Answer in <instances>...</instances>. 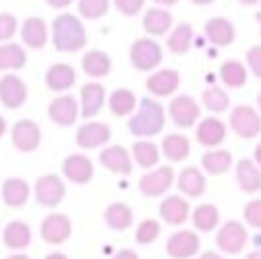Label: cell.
<instances>
[{"label":"cell","mask_w":261,"mask_h":259,"mask_svg":"<svg viewBox=\"0 0 261 259\" xmlns=\"http://www.w3.org/2000/svg\"><path fill=\"white\" fill-rule=\"evenodd\" d=\"M193 5H199V7H204V5H211V3H216V0H190Z\"/></svg>","instance_id":"11a10c76"},{"label":"cell","mask_w":261,"mask_h":259,"mask_svg":"<svg viewBox=\"0 0 261 259\" xmlns=\"http://www.w3.org/2000/svg\"><path fill=\"white\" fill-rule=\"evenodd\" d=\"M83 71L87 73L90 78H106L110 73V69H113V60H110V55L106 53V50H87L85 55H83Z\"/></svg>","instance_id":"f546056e"},{"label":"cell","mask_w":261,"mask_h":259,"mask_svg":"<svg viewBox=\"0 0 261 259\" xmlns=\"http://www.w3.org/2000/svg\"><path fill=\"white\" fill-rule=\"evenodd\" d=\"M130 159L140 165V168H156L158 165V159H161V149H158L153 142H147V140H138L133 142L130 147Z\"/></svg>","instance_id":"e575fe53"},{"label":"cell","mask_w":261,"mask_h":259,"mask_svg":"<svg viewBox=\"0 0 261 259\" xmlns=\"http://www.w3.org/2000/svg\"><path fill=\"white\" fill-rule=\"evenodd\" d=\"M108 106L115 117H126V115H130L135 110V106H138V96L130 90H126V87H122V90H115L113 94H110Z\"/></svg>","instance_id":"74e56055"},{"label":"cell","mask_w":261,"mask_h":259,"mask_svg":"<svg viewBox=\"0 0 261 259\" xmlns=\"http://www.w3.org/2000/svg\"><path fill=\"white\" fill-rule=\"evenodd\" d=\"M218 223H220V211H218L216 204L204 202V204L193 209V225L197 232H213L218 227Z\"/></svg>","instance_id":"836d02e7"},{"label":"cell","mask_w":261,"mask_h":259,"mask_svg":"<svg viewBox=\"0 0 261 259\" xmlns=\"http://www.w3.org/2000/svg\"><path fill=\"white\" fill-rule=\"evenodd\" d=\"M248 67L250 71L254 73L257 78H261V46H252V48H248Z\"/></svg>","instance_id":"f6af8a7d"},{"label":"cell","mask_w":261,"mask_h":259,"mask_svg":"<svg viewBox=\"0 0 261 259\" xmlns=\"http://www.w3.org/2000/svg\"><path fill=\"white\" fill-rule=\"evenodd\" d=\"M142 28L149 37H163L172 30V14L165 7H151L144 12Z\"/></svg>","instance_id":"4316f807"},{"label":"cell","mask_w":261,"mask_h":259,"mask_svg":"<svg viewBox=\"0 0 261 259\" xmlns=\"http://www.w3.org/2000/svg\"><path fill=\"white\" fill-rule=\"evenodd\" d=\"M158 214H161L163 223L172 225V227H179V225H184L186 220L190 218V204H188V200H184V197L170 195L161 202Z\"/></svg>","instance_id":"d6986e66"},{"label":"cell","mask_w":261,"mask_h":259,"mask_svg":"<svg viewBox=\"0 0 261 259\" xmlns=\"http://www.w3.org/2000/svg\"><path fill=\"white\" fill-rule=\"evenodd\" d=\"M167 113H170L172 122H174L179 128H190L193 124H197V119H199V106L193 96L179 94L170 101Z\"/></svg>","instance_id":"30bf717a"},{"label":"cell","mask_w":261,"mask_h":259,"mask_svg":"<svg viewBox=\"0 0 261 259\" xmlns=\"http://www.w3.org/2000/svg\"><path fill=\"white\" fill-rule=\"evenodd\" d=\"M48 117L53 124L58 126H71L76 124V119L81 117V110H78V101L71 94H60L55 96L48 103Z\"/></svg>","instance_id":"4fadbf2b"},{"label":"cell","mask_w":261,"mask_h":259,"mask_svg":"<svg viewBox=\"0 0 261 259\" xmlns=\"http://www.w3.org/2000/svg\"><path fill=\"white\" fill-rule=\"evenodd\" d=\"M128 58H130L133 69H138V71H153L163 62V48L156 39L142 37V39H135L130 44Z\"/></svg>","instance_id":"3957f363"},{"label":"cell","mask_w":261,"mask_h":259,"mask_svg":"<svg viewBox=\"0 0 261 259\" xmlns=\"http://www.w3.org/2000/svg\"><path fill=\"white\" fill-rule=\"evenodd\" d=\"M50 41H53L58 53H78L87 46V32L85 25L73 14H60L53 18L50 25Z\"/></svg>","instance_id":"6da1fadb"},{"label":"cell","mask_w":261,"mask_h":259,"mask_svg":"<svg viewBox=\"0 0 261 259\" xmlns=\"http://www.w3.org/2000/svg\"><path fill=\"white\" fill-rule=\"evenodd\" d=\"M135 108H138V113L128 119V131L135 138H151L163 131V126H165V108L156 99L144 96V99H140V103Z\"/></svg>","instance_id":"7a4b0ae2"},{"label":"cell","mask_w":261,"mask_h":259,"mask_svg":"<svg viewBox=\"0 0 261 259\" xmlns=\"http://www.w3.org/2000/svg\"><path fill=\"white\" fill-rule=\"evenodd\" d=\"M113 3L124 16H135L144 7V0H113Z\"/></svg>","instance_id":"ee69618b"},{"label":"cell","mask_w":261,"mask_h":259,"mask_svg":"<svg viewBox=\"0 0 261 259\" xmlns=\"http://www.w3.org/2000/svg\"><path fill=\"white\" fill-rule=\"evenodd\" d=\"M193 44V25L190 23H179L174 30L167 35V48L174 55H186Z\"/></svg>","instance_id":"8d00e7d4"},{"label":"cell","mask_w":261,"mask_h":259,"mask_svg":"<svg viewBox=\"0 0 261 259\" xmlns=\"http://www.w3.org/2000/svg\"><path fill=\"white\" fill-rule=\"evenodd\" d=\"M158 237H161V223L153 218L142 220V223L138 225V229H135V241H138L140 246H149V243H153Z\"/></svg>","instance_id":"ab89813d"},{"label":"cell","mask_w":261,"mask_h":259,"mask_svg":"<svg viewBox=\"0 0 261 259\" xmlns=\"http://www.w3.org/2000/svg\"><path fill=\"white\" fill-rule=\"evenodd\" d=\"M204 35H206V39L211 41V44L216 46H231L236 39V30L234 25H231L227 18L222 16H213L206 21V25H204Z\"/></svg>","instance_id":"484cf974"},{"label":"cell","mask_w":261,"mask_h":259,"mask_svg":"<svg viewBox=\"0 0 261 259\" xmlns=\"http://www.w3.org/2000/svg\"><path fill=\"white\" fill-rule=\"evenodd\" d=\"M257 106H259V110H261V92L257 94Z\"/></svg>","instance_id":"680465c9"},{"label":"cell","mask_w":261,"mask_h":259,"mask_svg":"<svg viewBox=\"0 0 261 259\" xmlns=\"http://www.w3.org/2000/svg\"><path fill=\"white\" fill-rule=\"evenodd\" d=\"M216 246L218 250L227 252V255H241L248 246V229L239 220H229L225 223L216 234Z\"/></svg>","instance_id":"277c9868"},{"label":"cell","mask_w":261,"mask_h":259,"mask_svg":"<svg viewBox=\"0 0 261 259\" xmlns=\"http://www.w3.org/2000/svg\"><path fill=\"white\" fill-rule=\"evenodd\" d=\"M243 218L252 229H261V200H250L245 204Z\"/></svg>","instance_id":"7bdbcfd3"},{"label":"cell","mask_w":261,"mask_h":259,"mask_svg":"<svg viewBox=\"0 0 261 259\" xmlns=\"http://www.w3.org/2000/svg\"><path fill=\"white\" fill-rule=\"evenodd\" d=\"M5 133H7V119H5L3 115H0V138H3Z\"/></svg>","instance_id":"816d5d0a"},{"label":"cell","mask_w":261,"mask_h":259,"mask_svg":"<svg viewBox=\"0 0 261 259\" xmlns=\"http://www.w3.org/2000/svg\"><path fill=\"white\" fill-rule=\"evenodd\" d=\"M3 243L9 250H25L32 243V229L23 220H9L3 229Z\"/></svg>","instance_id":"7402d4cb"},{"label":"cell","mask_w":261,"mask_h":259,"mask_svg":"<svg viewBox=\"0 0 261 259\" xmlns=\"http://www.w3.org/2000/svg\"><path fill=\"white\" fill-rule=\"evenodd\" d=\"M202 101L206 106V110H211V113H225V110H229V94L222 87H206L202 94Z\"/></svg>","instance_id":"f35d334b"},{"label":"cell","mask_w":261,"mask_h":259,"mask_svg":"<svg viewBox=\"0 0 261 259\" xmlns=\"http://www.w3.org/2000/svg\"><path fill=\"white\" fill-rule=\"evenodd\" d=\"M227 136V126L220 117H206L197 124V131H195V138L202 147H218L220 142H225Z\"/></svg>","instance_id":"44dd1931"},{"label":"cell","mask_w":261,"mask_h":259,"mask_svg":"<svg viewBox=\"0 0 261 259\" xmlns=\"http://www.w3.org/2000/svg\"><path fill=\"white\" fill-rule=\"evenodd\" d=\"M229 126L243 140H252L261 133V115L252 106H236L229 115Z\"/></svg>","instance_id":"5b68a950"},{"label":"cell","mask_w":261,"mask_h":259,"mask_svg":"<svg viewBox=\"0 0 261 259\" xmlns=\"http://www.w3.org/2000/svg\"><path fill=\"white\" fill-rule=\"evenodd\" d=\"M245 259H261V250H252V252H248V257Z\"/></svg>","instance_id":"9f6ffc18"},{"label":"cell","mask_w":261,"mask_h":259,"mask_svg":"<svg viewBox=\"0 0 261 259\" xmlns=\"http://www.w3.org/2000/svg\"><path fill=\"white\" fill-rule=\"evenodd\" d=\"M165 252L172 259H190L199 252V234L190 232V229H181V232L172 234L165 243Z\"/></svg>","instance_id":"9a60e30c"},{"label":"cell","mask_w":261,"mask_h":259,"mask_svg":"<svg viewBox=\"0 0 261 259\" xmlns=\"http://www.w3.org/2000/svg\"><path fill=\"white\" fill-rule=\"evenodd\" d=\"M18 32V21L14 14L0 12V44L3 41H12V37Z\"/></svg>","instance_id":"b9f144b4"},{"label":"cell","mask_w":261,"mask_h":259,"mask_svg":"<svg viewBox=\"0 0 261 259\" xmlns=\"http://www.w3.org/2000/svg\"><path fill=\"white\" fill-rule=\"evenodd\" d=\"M153 3L161 5V7H174V5L179 3V0H153Z\"/></svg>","instance_id":"681fc988"},{"label":"cell","mask_w":261,"mask_h":259,"mask_svg":"<svg viewBox=\"0 0 261 259\" xmlns=\"http://www.w3.org/2000/svg\"><path fill=\"white\" fill-rule=\"evenodd\" d=\"M172 184H174V168L172 165H161V168L144 174L140 179L138 188L144 197H161L170 191Z\"/></svg>","instance_id":"ba28073f"},{"label":"cell","mask_w":261,"mask_h":259,"mask_svg":"<svg viewBox=\"0 0 261 259\" xmlns=\"http://www.w3.org/2000/svg\"><path fill=\"white\" fill-rule=\"evenodd\" d=\"M220 81L231 90H239V87H243L248 83V69L239 60H227L220 67Z\"/></svg>","instance_id":"d590c367"},{"label":"cell","mask_w":261,"mask_h":259,"mask_svg":"<svg viewBox=\"0 0 261 259\" xmlns=\"http://www.w3.org/2000/svg\"><path fill=\"white\" fill-rule=\"evenodd\" d=\"M103 103H106V87L101 83H85L81 87V106H78V110H81V115L85 119L96 117L101 113V108H103Z\"/></svg>","instance_id":"ac0fdd59"},{"label":"cell","mask_w":261,"mask_h":259,"mask_svg":"<svg viewBox=\"0 0 261 259\" xmlns=\"http://www.w3.org/2000/svg\"><path fill=\"white\" fill-rule=\"evenodd\" d=\"M30 186H28L25 179H18V177H9L3 182L0 186V195H3V202L9 206V209H18L23 206L28 200H30Z\"/></svg>","instance_id":"603a6c76"},{"label":"cell","mask_w":261,"mask_h":259,"mask_svg":"<svg viewBox=\"0 0 261 259\" xmlns=\"http://www.w3.org/2000/svg\"><path fill=\"white\" fill-rule=\"evenodd\" d=\"M28 101V85L16 73H5L0 78V103L9 110H16L25 106Z\"/></svg>","instance_id":"8fae6325"},{"label":"cell","mask_w":261,"mask_h":259,"mask_svg":"<svg viewBox=\"0 0 261 259\" xmlns=\"http://www.w3.org/2000/svg\"><path fill=\"white\" fill-rule=\"evenodd\" d=\"M113 259H140V257H138V252L128 250V248H124V250H119V252H117V255H115Z\"/></svg>","instance_id":"bcb514c9"},{"label":"cell","mask_w":261,"mask_h":259,"mask_svg":"<svg viewBox=\"0 0 261 259\" xmlns=\"http://www.w3.org/2000/svg\"><path fill=\"white\" fill-rule=\"evenodd\" d=\"M103 220L110 229L124 232V229H128L133 225V209H130L126 202H113V204L106 206Z\"/></svg>","instance_id":"4dcf8cb0"},{"label":"cell","mask_w":261,"mask_h":259,"mask_svg":"<svg viewBox=\"0 0 261 259\" xmlns=\"http://www.w3.org/2000/svg\"><path fill=\"white\" fill-rule=\"evenodd\" d=\"M110 138H113V131H110L108 124L90 122V124H83L76 131V145L81 149H99V147L108 145Z\"/></svg>","instance_id":"5bb4252c"},{"label":"cell","mask_w":261,"mask_h":259,"mask_svg":"<svg viewBox=\"0 0 261 259\" xmlns=\"http://www.w3.org/2000/svg\"><path fill=\"white\" fill-rule=\"evenodd\" d=\"M181 76L176 69H161L147 78V90L151 96H172L179 90Z\"/></svg>","instance_id":"ffe728a7"},{"label":"cell","mask_w":261,"mask_h":259,"mask_svg":"<svg viewBox=\"0 0 261 259\" xmlns=\"http://www.w3.org/2000/svg\"><path fill=\"white\" fill-rule=\"evenodd\" d=\"M101 165H103L108 172L115 174H124L128 177L133 172V159H130V151L122 145H110L101 151Z\"/></svg>","instance_id":"e0dca14e"},{"label":"cell","mask_w":261,"mask_h":259,"mask_svg":"<svg viewBox=\"0 0 261 259\" xmlns=\"http://www.w3.org/2000/svg\"><path fill=\"white\" fill-rule=\"evenodd\" d=\"M257 23H259V28H261V12H257Z\"/></svg>","instance_id":"91938a15"},{"label":"cell","mask_w":261,"mask_h":259,"mask_svg":"<svg viewBox=\"0 0 261 259\" xmlns=\"http://www.w3.org/2000/svg\"><path fill=\"white\" fill-rule=\"evenodd\" d=\"M46 259H69L64 252H50V255H46Z\"/></svg>","instance_id":"f5cc1de1"},{"label":"cell","mask_w":261,"mask_h":259,"mask_svg":"<svg viewBox=\"0 0 261 259\" xmlns=\"http://www.w3.org/2000/svg\"><path fill=\"white\" fill-rule=\"evenodd\" d=\"M110 9V0H78V14L83 18H101Z\"/></svg>","instance_id":"60d3db41"},{"label":"cell","mask_w":261,"mask_h":259,"mask_svg":"<svg viewBox=\"0 0 261 259\" xmlns=\"http://www.w3.org/2000/svg\"><path fill=\"white\" fill-rule=\"evenodd\" d=\"M176 186L188 197H202L206 193V177H204V172L199 168L188 165V168H184L176 174Z\"/></svg>","instance_id":"cb8c5ba5"},{"label":"cell","mask_w":261,"mask_h":259,"mask_svg":"<svg viewBox=\"0 0 261 259\" xmlns=\"http://www.w3.org/2000/svg\"><path fill=\"white\" fill-rule=\"evenodd\" d=\"M28 62V53L21 44L3 41L0 44V71H18Z\"/></svg>","instance_id":"1f68e13d"},{"label":"cell","mask_w":261,"mask_h":259,"mask_svg":"<svg viewBox=\"0 0 261 259\" xmlns=\"http://www.w3.org/2000/svg\"><path fill=\"white\" fill-rule=\"evenodd\" d=\"M239 3H241V5H257L259 0H239Z\"/></svg>","instance_id":"6f0895ef"},{"label":"cell","mask_w":261,"mask_h":259,"mask_svg":"<svg viewBox=\"0 0 261 259\" xmlns=\"http://www.w3.org/2000/svg\"><path fill=\"white\" fill-rule=\"evenodd\" d=\"M18 35H21L23 46H28V48H44L48 44L50 30L41 16H28L18 28Z\"/></svg>","instance_id":"2e32d148"},{"label":"cell","mask_w":261,"mask_h":259,"mask_svg":"<svg viewBox=\"0 0 261 259\" xmlns=\"http://www.w3.org/2000/svg\"><path fill=\"white\" fill-rule=\"evenodd\" d=\"M199 259H225V257H222L220 252H211V250H208V252H204V255H199Z\"/></svg>","instance_id":"c3c4849f"},{"label":"cell","mask_w":261,"mask_h":259,"mask_svg":"<svg viewBox=\"0 0 261 259\" xmlns=\"http://www.w3.org/2000/svg\"><path fill=\"white\" fill-rule=\"evenodd\" d=\"M161 154L172 163H181L190 156V140L184 133H170L161 142Z\"/></svg>","instance_id":"83f0119b"},{"label":"cell","mask_w":261,"mask_h":259,"mask_svg":"<svg viewBox=\"0 0 261 259\" xmlns=\"http://www.w3.org/2000/svg\"><path fill=\"white\" fill-rule=\"evenodd\" d=\"M32 191H35V200L46 209H55L58 204H62L64 195H67L64 182L58 174H41Z\"/></svg>","instance_id":"8992f818"},{"label":"cell","mask_w":261,"mask_h":259,"mask_svg":"<svg viewBox=\"0 0 261 259\" xmlns=\"http://www.w3.org/2000/svg\"><path fill=\"white\" fill-rule=\"evenodd\" d=\"M7 259H32V257H28V255H23V252H18V250H16L14 255H9Z\"/></svg>","instance_id":"db71d44e"},{"label":"cell","mask_w":261,"mask_h":259,"mask_svg":"<svg viewBox=\"0 0 261 259\" xmlns=\"http://www.w3.org/2000/svg\"><path fill=\"white\" fill-rule=\"evenodd\" d=\"M236 182H239L243 193L254 195V193L261 191V168L254 161L241 159L239 163H236Z\"/></svg>","instance_id":"d4e9b609"},{"label":"cell","mask_w":261,"mask_h":259,"mask_svg":"<svg viewBox=\"0 0 261 259\" xmlns=\"http://www.w3.org/2000/svg\"><path fill=\"white\" fill-rule=\"evenodd\" d=\"M254 163H257L259 168H261V142H259L257 147H254Z\"/></svg>","instance_id":"f907efd6"},{"label":"cell","mask_w":261,"mask_h":259,"mask_svg":"<svg viewBox=\"0 0 261 259\" xmlns=\"http://www.w3.org/2000/svg\"><path fill=\"white\" fill-rule=\"evenodd\" d=\"M71 232L73 225L67 214H50L39 225V234L44 239V243H48V246H60V243L69 241Z\"/></svg>","instance_id":"9c48e42d"},{"label":"cell","mask_w":261,"mask_h":259,"mask_svg":"<svg viewBox=\"0 0 261 259\" xmlns=\"http://www.w3.org/2000/svg\"><path fill=\"white\" fill-rule=\"evenodd\" d=\"M46 3H48L53 9H64V7H69L73 0H46Z\"/></svg>","instance_id":"7dc6e473"},{"label":"cell","mask_w":261,"mask_h":259,"mask_svg":"<svg viewBox=\"0 0 261 259\" xmlns=\"http://www.w3.org/2000/svg\"><path fill=\"white\" fill-rule=\"evenodd\" d=\"M62 172L71 184L85 186L94 179V163L85 154H69L62 161Z\"/></svg>","instance_id":"7c38bea8"},{"label":"cell","mask_w":261,"mask_h":259,"mask_svg":"<svg viewBox=\"0 0 261 259\" xmlns=\"http://www.w3.org/2000/svg\"><path fill=\"white\" fill-rule=\"evenodd\" d=\"M12 145L21 154H32L41 145V128L35 119H18L12 126Z\"/></svg>","instance_id":"52a82bcc"},{"label":"cell","mask_w":261,"mask_h":259,"mask_svg":"<svg viewBox=\"0 0 261 259\" xmlns=\"http://www.w3.org/2000/svg\"><path fill=\"white\" fill-rule=\"evenodd\" d=\"M231 163H234V156H231V151L227 149H216L213 147L211 151H206V154L202 156V168L204 172L208 174H225L227 170L231 168Z\"/></svg>","instance_id":"d6a6232c"},{"label":"cell","mask_w":261,"mask_h":259,"mask_svg":"<svg viewBox=\"0 0 261 259\" xmlns=\"http://www.w3.org/2000/svg\"><path fill=\"white\" fill-rule=\"evenodd\" d=\"M73 83H76V71L71 64L58 62L46 71V87L53 92H67L69 87H73Z\"/></svg>","instance_id":"f1b7e54d"}]
</instances>
